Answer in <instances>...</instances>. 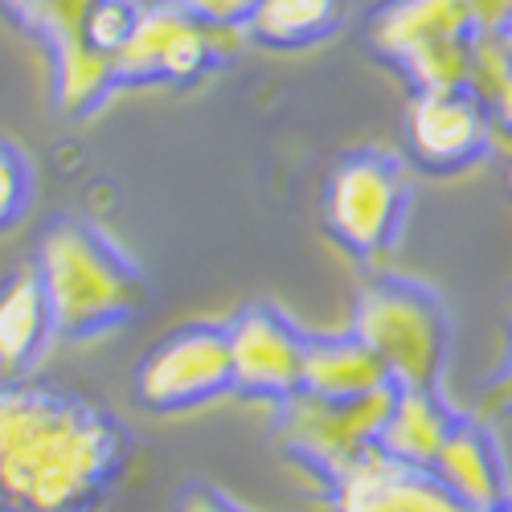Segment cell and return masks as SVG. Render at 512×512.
<instances>
[{"label": "cell", "mask_w": 512, "mask_h": 512, "mask_svg": "<svg viewBox=\"0 0 512 512\" xmlns=\"http://www.w3.org/2000/svg\"><path fill=\"white\" fill-rule=\"evenodd\" d=\"M496 398H504V402H512V369H508V377L500 381V390H496Z\"/></svg>", "instance_id": "cell-22"}, {"label": "cell", "mask_w": 512, "mask_h": 512, "mask_svg": "<svg viewBox=\"0 0 512 512\" xmlns=\"http://www.w3.org/2000/svg\"><path fill=\"white\" fill-rule=\"evenodd\" d=\"M386 386H394L390 369L381 365V357L365 345L357 332L312 340L308 345V373H304V390L308 394L332 398V402H349V398L377 394Z\"/></svg>", "instance_id": "cell-15"}, {"label": "cell", "mask_w": 512, "mask_h": 512, "mask_svg": "<svg viewBox=\"0 0 512 512\" xmlns=\"http://www.w3.org/2000/svg\"><path fill=\"white\" fill-rule=\"evenodd\" d=\"M37 271L46 283L54 328L66 336H91L132 320L148 287L140 271L87 222H58L41 238Z\"/></svg>", "instance_id": "cell-2"}, {"label": "cell", "mask_w": 512, "mask_h": 512, "mask_svg": "<svg viewBox=\"0 0 512 512\" xmlns=\"http://www.w3.org/2000/svg\"><path fill=\"white\" fill-rule=\"evenodd\" d=\"M173 5L193 21H201L205 29H230V25H246L259 0H173Z\"/></svg>", "instance_id": "cell-19"}, {"label": "cell", "mask_w": 512, "mask_h": 512, "mask_svg": "<svg viewBox=\"0 0 512 512\" xmlns=\"http://www.w3.org/2000/svg\"><path fill=\"white\" fill-rule=\"evenodd\" d=\"M496 512H512V500H504V504H500V508H496Z\"/></svg>", "instance_id": "cell-23"}, {"label": "cell", "mask_w": 512, "mask_h": 512, "mask_svg": "<svg viewBox=\"0 0 512 512\" xmlns=\"http://www.w3.org/2000/svg\"><path fill=\"white\" fill-rule=\"evenodd\" d=\"M472 13L463 0H390L386 9L373 17V46L394 58L398 66L410 62L414 54L439 46L451 37H472Z\"/></svg>", "instance_id": "cell-12"}, {"label": "cell", "mask_w": 512, "mask_h": 512, "mask_svg": "<svg viewBox=\"0 0 512 512\" xmlns=\"http://www.w3.org/2000/svg\"><path fill=\"white\" fill-rule=\"evenodd\" d=\"M406 201L410 189L398 160L361 152L332 173L324 193V226L353 254H381L402 230Z\"/></svg>", "instance_id": "cell-5"}, {"label": "cell", "mask_w": 512, "mask_h": 512, "mask_svg": "<svg viewBox=\"0 0 512 512\" xmlns=\"http://www.w3.org/2000/svg\"><path fill=\"white\" fill-rule=\"evenodd\" d=\"M353 332L381 357L398 390H439L451 349L443 300L414 279H377L357 300Z\"/></svg>", "instance_id": "cell-3"}, {"label": "cell", "mask_w": 512, "mask_h": 512, "mask_svg": "<svg viewBox=\"0 0 512 512\" xmlns=\"http://www.w3.org/2000/svg\"><path fill=\"white\" fill-rule=\"evenodd\" d=\"M492 111L472 91H418L406 111V148L426 173H459L492 148Z\"/></svg>", "instance_id": "cell-8"}, {"label": "cell", "mask_w": 512, "mask_h": 512, "mask_svg": "<svg viewBox=\"0 0 512 512\" xmlns=\"http://www.w3.org/2000/svg\"><path fill=\"white\" fill-rule=\"evenodd\" d=\"M123 459L119 426L54 390L0 381V504L13 512H87Z\"/></svg>", "instance_id": "cell-1"}, {"label": "cell", "mask_w": 512, "mask_h": 512, "mask_svg": "<svg viewBox=\"0 0 512 512\" xmlns=\"http://www.w3.org/2000/svg\"><path fill=\"white\" fill-rule=\"evenodd\" d=\"M455 422H459V414H451V406L439 398V390H398L394 410L377 435V451L394 463L431 472V463L439 459L447 435L455 431Z\"/></svg>", "instance_id": "cell-14"}, {"label": "cell", "mask_w": 512, "mask_h": 512, "mask_svg": "<svg viewBox=\"0 0 512 512\" xmlns=\"http://www.w3.org/2000/svg\"><path fill=\"white\" fill-rule=\"evenodd\" d=\"M398 386H386L365 398L332 402L300 390L283 406V439L287 447L312 463L316 472H328L332 480H345L353 467L377 451V435L394 410Z\"/></svg>", "instance_id": "cell-4"}, {"label": "cell", "mask_w": 512, "mask_h": 512, "mask_svg": "<svg viewBox=\"0 0 512 512\" xmlns=\"http://www.w3.org/2000/svg\"><path fill=\"white\" fill-rule=\"evenodd\" d=\"M54 328V308L46 283H41L37 263L21 267L5 287H0V377L21 381L33 357L46 349Z\"/></svg>", "instance_id": "cell-13"}, {"label": "cell", "mask_w": 512, "mask_h": 512, "mask_svg": "<svg viewBox=\"0 0 512 512\" xmlns=\"http://www.w3.org/2000/svg\"><path fill=\"white\" fill-rule=\"evenodd\" d=\"M29 205V164L17 148L0 144V230H9Z\"/></svg>", "instance_id": "cell-18"}, {"label": "cell", "mask_w": 512, "mask_h": 512, "mask_svg": "<svg viewBox=\"0 0 512 512\" xmlns=\"http://www.w3.org/2000/svg\"><path fill=\"white\" fill-rule=\"evenodd\" d=\"M136 21H140V13L127 5V0H95L87 21H82V41L95 46L99 54L115 58L127 46V37L136 33Z\"/></svg>", "instance_id": "cell-17"}, {"label": "cell", "mask_w": 512, "mask_h": 512, "mask_svg": "<svg viewBox=\"0 0 512 512\" xmlns=\"http://www.w3.org/2000/svg\"><path fill=\"white\" fill-rule=\"evenodd\" d=\"M209 29L177 5L152 9L136 21V33L115 54L123 78H193L209 62Z\"/></svg>", "instance_id": "cell-10"}, {"label": "cell", "mask_w": 512, "mask_h": 512, "mask_svg": "<svg viewBox=\"0 0 512 512\" xmlns=\"http://www.w3.org/2000/svg\"><path fill=\"white\" fill-rule=\"evenodd\" d=\"M234 390L226 324H189L164 336L136 373V398L148 410L173 414Z\"/></svg>", "instance_id": "cell-6"}, {"label": "cell", "mask_w": 512, "mask_h": 512, "mask_svg": "<svg viewBox=\"0 0 512 512\" xmlns=\"http://www.w3.org/2000/svg\"><path fill=\"white\" fill-rule=\"evenodd\" d=\"M230 361H234V390L254 398L287 402L304 390L308 345L312 340L275 308H246L226 324Z\"/></svg>", "instance_id": "cell-7"}, {"label": "cell", "mask_w": 512, "mask_h": 512, "mask_svg": "<svg viewBox=\"0 0 512 512\" xmlns=\"http://www.w3.org/2000/svg\"><path fill=\"white\" fill-rule=\"evenodd\" d=\"M181 512H242V508H234L230 500H222L218 492H209V488H189L181 496Z\"/></svg>", "instance_id": "cell-21"}, {"label": "cell", "mask_w": 512, "mask_h": 512, "mask_svg": "<svg viewBox=\"0 0 512 512\" xmlns=\"http://www.w3.org/2000/svg\"><path fill=\"white\" fill-rule=\"evenodd\" d=\"M472 13L476 33H508L512 25V0H463Z\"/></svg>", "instance_id": "cell-20"}, {"label": "cell", "mask_w": 512, "mask_h": 512, "mask_svg": "<svg viewBox=\"0 0 512 512\" xmlns=\"http://www.w3.org/2000/svg\"><path fill=\"white\" fill-rule=\"evenodd\" d=\"M431 472L447 492H455L472 512H496L504 500H512L500 447H496L488 426H480L472 418L455 422V431L447 435L439 459L431 463Z\"/></svg>", "instance_id": "cell-11"}, {"label": "cell", "mask_w": 512, "mask_h": 512, "mask_svg": "<svg viewBox=\"0 0 512 512\" xmlns=\"http://www.w3.org/2000/svg\"><path fill=\"white\" fill-rule=\"evenodd\" d=\"M345 5L349 0H259L246 29L254 41L275 50L312 46L345 21Z\"/></svg>", "instance_id": "cell-16"}, {"label": "cell", "mask_w": 512, "mask_h": 512, "mask_svg": "<svg viewBox=\"0 0 512 512\" xmlns=\"http://www.w3.org/2000/svg\"><path fill=\"white\" fill-rule=\"evenodd\" d=\"M21 5H25V0H21ZM29 5H37V0H29Z\"/></svg>", "instance_id": "cell-24"}, {"label": "cell", "mask_w": 512, "mask_h": 512, "mask_svg": "<svg viewBox=\"0 0 512 512\" xmlns=\"http://www.w3.org/2000/svg\"><path fill=\"white\" fill-rule=\"evenodd\" d=\"M340 488V512H472L455 492H447L435 472L394 463L381 451L365 455Z\"/></svg>", "instance_id": "cell-9"}]
</instances>
